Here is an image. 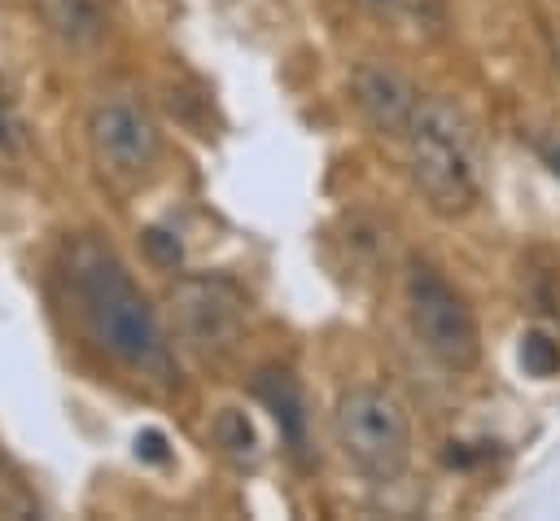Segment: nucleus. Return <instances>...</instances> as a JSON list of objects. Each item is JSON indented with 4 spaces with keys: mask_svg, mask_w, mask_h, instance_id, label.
Wrapping results in <instances>:
<instances>
[{
    "mask_svg": "<svg viewBox=\"0 0 560 521\" xmlns=\"http://www.w3.org/2000/svg\"><path fill=\"white\" fill-rule=\"evenodd\" d=\"M407 315L420 337V346L446 368V372H468L481 359V333L477 315L464 302L455 285H446L433 267H411L407 271Z\"/></svg>",
    "mask_w": 560,
    "mask_h": 521,
    "instance_id": "20e7f679",
    "label": "nucleus"
},
{
    "mask_svg": "<svg viewBox=\"0 0 560 521\" xmlns=\"http://www.w3.org/2000/svg\"><path fill=\"white\" fill-rule=\"evenodd\" d=\"M332 438L346 464L368 482H394L411 460V416L381 385H350L337 398Z\"/></svg>",
    "mask_w": 560,
    "mask_h": 521,
    "instance_id": "7ed1b4c3",
    "label": "nucleus"
},
{
    "mask_svg": "<svg viewBox=\"0 0 560 521\" xmlns=\"http://www.w3.org/2000/svg\"><path fill=\"white\" fill-rule=\"evenodd\" d=\"M210 438H214V447L232 460V464H258L262 460V438H258V429H254V420L241 412V407H219L214 412V420H210Z\"/></svg>",
    "mask_w": 560,
    "mask_h": 521,
    "instance_id": "9d476101",
    "label": "nucleus"
},
{
    "mask_svg": "<svg viewBox=\"0 0 560 521\" xmlns=\"http://www.w3.org/2000/svg\"><path fill=\"white\" fill-rule=\"evenodd\" d=\"M0 517H39L35 495L4 468H0Z\"/></svg>",
    "mask_w": 560,
    "mask_h": 521,
    "instance_id": "f8f14e48",
    "label": "nucleus"
},
{
    "mask_svg": "<svg viewBox=\"0 0 560 521\" xmlns=\"http://www.w3.org/2000/svg\"><path fill=\"white\" fill-rule=\"evenodd\" d=\"M350 96H354V109L363 114V123L385 140H402L420 109V92L389 61H359L350 70Z\"/></svg>",
    "mask_w": 560,
    "mask_h": 521,
    "instance_id": "0eeeda50",
    "label": "nucleus"
},
{
    "mask_svg": "<svg viewBox=\"0 0 560 521\" xmlns=\"http://www.w3.org/2000/svg\"><path fill=\"white\" fill-rule=\"evenodd\" d=\"M254 394L271 407V416H276V425H280V433H284L289 451H293V455H302V447H306V403H302L298 381H293L289 372L267 368V372H258Z\"/></svg>",
    "mask_w": 560,
    "mask_h": 521,
    "instance_id": "6e6552de",
    "label": "nucleus"
},
{
    "mask_svg": "<svg viewBox=\"0 0 560 521\" xmlns=\"http://www.w3.org/2000/svg\"><path fill=\"white\" fill-rule=\"evenodd\" d=\"M136 455H140V460H166V438H162L158 429L136 433Z\"/></svg>",
    "mask_w": 560,
    "mask_h": 521,
    "instance_id": "2eb2a0df",
    "label": "nucleus"
},
{
    "mask_svg": "<svg viewBox=\"0 0 560 521\" xmlns=\"http://www.w3.org/2000/svg\"><path fill=\"white\" fill-rule=\"evenodd\" d=\"M88 144L114 180H144L162 158V131L131 96H105L88 109Z\"/></svg>",
    "mask_w": 560,
    "mask_h": 521,
    "instance_id": "39448f33",
    "label": "nucleus"
},
{
    "mask_svg": "<svg viewBox=\"0 0 560 521\" xmlns=\"http://www.w3.org/2000/svg\"><path fill=\"white\" fill-rule=\"evenodd\" d=\"M35 4L48 31L70 48H88L105 35V13L96 0H35Z\"/></svg>",
    "mask_w": 560,
    "mask_h": 521,
    "instance_id": "1a4fd4ad",
    "label": "nucleus"
},
{
    "mask_svg": "<svg viewBox=\"0 0 560 521\" xmlns=\"http://www.w3.org/2000/svg\"><path fill=\"white\" fill-rule=\"evenodd\" d=\"M363 9H372V13H402L411 0H359Z\"/></svg>",
    "mask_w": 560,
    "mask_h": 521,
    "instance_id": "dca6fc26",
    "label": "nucleus"
},
{
    "mask_svg": "<svg viewBox=\"0 0 560 521\" xmlns=\"http://www.w3.org/2000/svg\"><path fill=\"white\" fill-rule=\"evenodd\" d=\"M407 166L411 184L438 215H464L481 197L477 175V144L468 118L451 101H420L407 127Z\"/></svg>",
    "mask_w": 560,
    "mask_h": 521,
    "instance_id": "f03ea898",
    "label": "nucleus"
},
{
    "mask_svg": "<svg viewBox=\"0 0 560 521\" xmlns=\"http://www.w3.org/2000/svg\"><path fill=\"white\" fill-rule=\"evenodd\" d=\"M521 368L529 377H556L560 372V341H551L542 328H529L521 337Z\"/></svg>",
    "mask_w": 560,
    "mask_h": 521,
    "instance_id": "9b49d317",
    "label": "nucleus"
},
{
    "mask_svg": "<svg viewBox=\"0 0 560 521\" xmlns=\"http://www.w3.org/2000/svg\"><path fill=\"white\" fill-rule=\"evenodd\" d=\"M26 153V123L0 101V162H18Z\"/></svg>",
    "mask_w": 560,
    "mask_h": 521,
    "instance_id": "ddd939ff",
    "label": "nucleus"
},
{
    "mask_svg": "<svg viewBox=\"0 0 560 521\" xmlns=\"http://www.w3.org/2000/svg\"><path fill=\"white\" fill-rule=\"evenodd\" d=\"M66 280H70V298H74V311H79L88 337L114 363H122L127 372H136L140 381H153L162 390H171L179 381V368H175V355L166 346L153 302L144 298V289L131 280V271L109 250H101L96 241H79L70 250Z\"/></svg>",
    "mask_w": 560,
    "mask_h": 521,
    "instance_id": "f257e3e1",
    "label": "nucleus"
},
{
    "mask_svg": "<svg viewBox=\"0 0 560 521\" xmlns=\"http://www.w3.org/2000/svg\"><path fill=\"white\" fill-rule=\"evenodd\" d=\"M144 250H149V258L162 263V267H175V263L184 258L179 241H175L171 232H162V228H149V232H144Z\"/></svg>",
    "mask_w": 560,
    "mask_h": 521,
    "instance_id": "4468645a",
    "label": "nucleus"
},
{
    "mask_svg": "<svg viewBox=\"0 0 560 521\" xmlns=\"http://www.w3.org/2000/svg\"><path fill=\"white\" fill-rule=\"evenodd\" d=\"M171 311L197 355H228L245 328V298L223 276H184L171 289Z\"/></svg>",
    "mask_w": 560,
    "mask_h": 521,
    "instance_id": "423d86ee",
    "label": "nucleus"
}]
</instances>
